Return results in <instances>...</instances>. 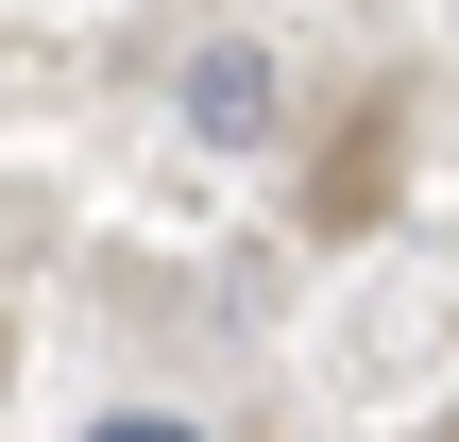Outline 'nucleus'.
I'll return each mask as SVG.
<instances>
[{
  "instance_id": "f257e3e1",
  "label": "nucleus",
  "mask_w": 459,
  "mask_h": 442,
  "mask_svg": "<svg viewBox=\"0 0 459 442\" xmlns=\"http://www.w3.org/2000/svg\"><path fill=\"white\" fill-rule=\"evenodd\" d=\"M187 119H204L221 153H255V136H273V68H255L238 34H221V51H187Z\"/></svg>"
},
{
  "instance_id": "f03ea898",
  "label": "nucleus",
  "mask_w": 459,
  "mask_h": 442,
  "mask_svg": "<svg viewBox=\"0 0 459 442\" xmlns=\"http://www.w3.org/2000/svg\"><path fill=\"white\" fill-rule=\"evenodd\" d=\"M85 442H204V426H170V409H119V426H85Z\"/></svg>"
}]
</instances>
